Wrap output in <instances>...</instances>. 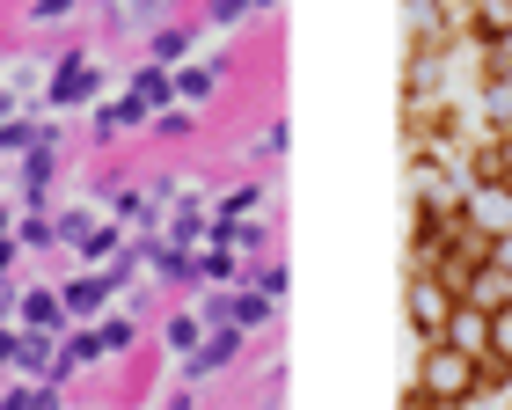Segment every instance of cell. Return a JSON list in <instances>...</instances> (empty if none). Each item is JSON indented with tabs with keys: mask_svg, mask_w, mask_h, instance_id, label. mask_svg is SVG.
<instances>
[{
	"mask_svg": "<svg viewBox=\"0 0 512 410\" xmlns=\"http://www.w3.org/2000/svg\"><path fill=\"white\" fill-rule=\"evenodd\" d=\"M425 403H454V410H469L476 403V359L469 352H454V345H425L417 352V381H410Z\"/></svg>",
	"mask_w": 512,
	"mask_h": 410,
	"instance_id": "1",
	"label": "cell"
},
{
	"mask_svg": "<svg viewBox=\"0 0 512 410\" xmlns=\"http://www.w3.org/2000/svg\"><path fill=\"white\" fill-rule=\"evenodd\" d=\"M403 315H410L417 345H439V330H447V315H454V286H447V279H432V271H410V286H403Z\"/></svg>",
	"mask_w": 512,
	"mask_h": 410,
	"instance_id": "2",
	"label": "cell"
},
{
	"mask_svg": "<svg viewBox=\"0 0 512 410\" xmlns=\"http://www.w3.org/2000/svg\"><path fill=\"white\" fill-rule=\"evenodd\" d=\"M439 345H454V352H469V359H491V315L469 308V301H454L447 330H439Z\"/></svg>",
	"mask_w": 512,
	"mask_h": 410,
	"instance_id": "3",
	"label": "cell"
},
{
	"mask_svg": "<svg viewBox=\"0 0 512 410\" xmlns=\"http://www.w3.org/2000/svg\"><path fill=\"white\" fill-rule=\"evenodd\" d=\"M15 315H22V330H37V337H66V330H74V315H66V301L52 286H30L15 301Z\"/></svg>",
	"mask_w": 512,
	"mask_h": 410,
	"instance_id": "4",
	"label": "cell"
},
{
	"mask_svg": "<svg viewBox=\"0 0 512 410\" xmlns=\"http://www.w3.org/2000/svg\"><path fill=\"white\" fill-rule=\"evenodd\" d=\"M461 30H469V44H476V52H498V44L512 37V0H469Z\"/></svg>",
	"mask_w": 512,
	"mask_h": 410,
	"instance_id": "5",
	"label": "cell"
},
{
	"mask_svg": "<svg viewBox=\"0 0 512 410\" xmlns=\"http://www.w3.org/2000/svg\"><path fill=\"white\" fill-rule=\"evenodd\" d=\"M242 359V330H227V323H213L205 330V345L191 352V367H183V381H205V374H227Z\"/></svg>",
	"mask_w": 512,
	"mask_h": 410,
	"instance_id": "6",
	"label": "cell"
},
{
	"mask_svg": "<svg viewBox=\"0 0 512 410\" xmlns=\"http://www.w3.org/2000/svg\"><path fill=\"white\" fill-rule=\"evenodd\" d=\"M96 81H103V74H96V59H88V52H66L44 96H52V103H88V96H96Z\"/></svg>",
	"mask_w": 512,
	"mask_h": 410,
	"instance_id": "7",
	"label": "cell"
},
{
	"mask_svg": "<svg viewBox=\"0 0 512 410\" xmlns=\"http://www.w3.org/2000/svg\"><path fill=\"white\" fill-rule=\"evenodd\" d=\"M59 301H66V315H74V323H96V315L110 308L103 271H81V279H66V286H59Z\"/></svg>",
	"mask_w": 512,
	"mask_h": 410,
	"instance_id": "8",
	"label": "cell"
},
{
	"mask_svg": "<svg viewBox=\"0 0 512 410\" xmlns=\"http://www.w3.org/2000/svg\"><path fill=\"white\" fill-rule=\"evenodd\" d=\"M59 176V132H44V140L30 147V162H22V198L44 205V184Z\"/></svg>",
	"mask_w": 512,
	"mask_h": 410,
	"instance_id": "9",
	"label": "cell"
},
{
	"mask_svg": "<svg viewBox=\"0 0 512 410\" xmlns=\"http://www.w3.org/2000/svg\"><path fill=\"white\" fill-rule=\"evenodd\" d=\"M461 301L483 308V315H498V308L512 301V279H505V271H491V264H476L469 279H461Z\"/></svg>",
	"mask_w": 512,
	"mask_h": 410,
	"instance_id": "10",
	"label": "cell"
},
{
	"mask_svg": "<svg viewBox=\"0 0 512 410\" xmlns=\"http://www.w3.org/2000/svg\"><path fill=\"white\" fill-rule=\"evenodd\" d=\"M271 308H278V301H264L256 286H227V330H242V337H249V330H264V323H271Z\"/></svg>",
	"mask_w": 512,
	"mask_h": 410,
	"instance_id": "11",
	"label": "cell"
},
{
	"mask_svg": "<svg viewBox=\"0 0 512 410\" xmlns=\"http://www.w3.org/2000/svg\"><path fill=\"white\" fill-rule=\"evenodd\" d=\"M483 132H512V74H483Z\"/></svg>",
	"mask_w": 512,
	"mask_h": 410,
	"instance_id": "12",
	"label": "cell"
},
{
	"mask_svg": "<svg viewBox=\"0 0 512 410\" xmlns=\"http://www.w3.org/2000/svg\"><path fill=\"white\" fill-rule=\"evenodd\" d=\"M132 125H147V103H139L132 88H125V96H110V103L96 110V140H110V132H132Z\"/></svg>",
	"mask_w": 512,
	"mask_h": 410,
	"instance_id": "13",
	"label": "cell"
},
{
	"mask_svg": "<svg viewBox=\"0 0 512 410\" xmlns=\"http://www.w3.org/2000/svg\"><path fill=\"white\" fill-rule=\"evenodd\" d=\"M88 337H96V352L110 359V352H132V345H139V323H132V315H110V308H103L96 323H88Z\"/></svg>",
	"mask_w": 512,
	"mask_h": 410,
	"instance_id": "14",
	"label": "cell"
},
{
	"mask_svg": "<svg viewBox=\"0 0 512 410\" xmlns=\"http://www.w3.org/2000/svg\"><path fill=\"white\" fill-rule=\"evenodd\" d=\"M242 257H235V249H227V242H205L198 249V279H213V286H242Z\"/></svg>",
	"mask_w": 512,
	"mask_h": 410,
	"instance_id": "15",
	"label": "cell"
},
{
	"mask_svg": "<svg viewBox=\"0 0 512 410\" xmlns=\"http://www.w3.org/2000/svg\"><path fill=\"white\" fill-rule=\"evenodd\" d=\"M183 52H191V30H176V22L147 30V66H183Z\"/></svg>",
	"mask_w": 512,
	"mask_h": 410,
	"instance_id": "16",
	"label": "cell"
},
{
	"mask_svg": "<svg viewBox=\"0 0 512 410\" xmlns=\"http://www.w3.org/2000/svg\"><path fill=\"white\" fill-rule=\"evenodd\" d=\"M132 96L147 103V118H154V110H169V103H176V81H169V66H139V74H132Z\"/></svg>",
	"mask_w": 512,
	"mask_h": 410,
	"instance_id": "17",
	"label": "cell"
},
{
	"mask_svg": "<svg viewBox=\"0 0 512 410\" xmlns=\"http://www.w3.org/2000/svg\"><path fill=\"white\" fill-rule=\"evenodd\" d=\"M176 103H213L220 96V66H176Z\"/></svg>",
	"mask_w": 512,
	"mask_h": 410,
	"instance_id": "18",
	"label": "cell"
},
{
	"mask_svg": "<svg viewBox=\"0 0 512 410\" xmlns=\"http://www.w3.org/2000/svg\"><path fill=\"white\" fill-rule=\"evenodd\" d=\"M213 227H220V242L235 249V257H256V249L271 242V235H264V227H256V220H213Z\"/></svg>",
	"mask_w": 512,
	"mask_h": 410,
	"instance_id": "19",
	"label": "cell"
},
{
	"mask_svg": "<svg viewBox=\"0 0 512 410\" xmlns=\"http://www.w3.org/2000/svg\"><path fill=\"white\" fill-rule=\"evenodd\" d=\"M256 205H264V184H235V191H220V205H213V220H249Z\"/></svg>",
	"mask_w": 512,
	"mask_h": 410,
	"instance_id": "20",
	"label": "cell"
},
{
	"mask_svg": "<svg viewBox=\"0 0 512 410\" xmlns=\"http://www.w3.org/2000/svg\"><path fill=\"white\" fill-rule=\"evenodd\" d=\"M205 330H213V323H205V315H191V308L169 315V345H176V352H198V345H205Z\"/></svg>",
	"mask_w": 512,
	"mask_h": 410,
	"instance_id": "21",
	"label": "cell"
},
{
	"mask_svg": "<svg viewBox=\"0 0 512 410\" xmlns=\"http://www.w3.org/2000/svg\"><path fill=\"white\" fill-rule=\"evenodd\" d=\"M88 235H96V213H88V205H74V213L52 220V242H74V249H81Z\"/></svg>",
	"mask_w": 512,
	"mask_h": 410,
	"instance_id": "22",
	"label": "cell"
},
{
	"mask_svg": "<svg viewBox=\"0 0 512 410\" xmlns=\"http://www.w3.org/2000/svg\"><path fill=\"white\" fill-rule=\"evenodd\" d=\"M154 132H161V140H191L198 118H191V110H154Z\"/></svg>",
	"mask_w": 512,
	"mask_h": 410,
	"instance_id": "23",
	"label": "cell"
},
{
	"mask_svg": "<svg viewBox=\"0 0 512 410\" xmlns=\"http://www.w3.org/2000/svg\"><path fill=\"white\" fill-rule=\"evenodd\" d=\"M37 140H44V132H37V125H15V118H8V125H0V154H30Z\"/></svg>",
	"mask_w": 512,
	"mask_h": 410,
	"instance_id": "24",
	"label": "cell"
},
{
	"mask_svg": "<svg viewBox=\"0 0 512 410\" xmlns=\"http://www.w3.org/2000/svg\"><path fill=\"white\" fill-rule=\"evenodd\" d=\"M491 359H505V367H512V301L491 315Z\"/></svg>",
	"mask_w": 512,
	"mask_h": 410,
	"instance_id": "25",
	"label": "cell"
},
{
	"mask_svg": "<svg viewBox=\"0 0 512 410\" xmlns=\"http://www.w3.org/2000/svg\"><path fill=\"white\" fill-rule=\"evenodd\" d=\"M483 264H491V271H505V279H512V227H498V235L483 242Z\"/></svg>",
	"mask_w": 512,
	"mask_h": 410,
	"instance_id": "26",
	"label": "cell"
},
{
	"mask_svg": "<svg viewBox=\"0 0 512 410\" xmlns=\"http://www.w3.org/2000/svg\"><path fill=\"white\" fill-rule=\"evenodd\" d=\"M286 147H293V125H264L256 132V154H264V162H278Z\"/></svg>",
	"mask_w": 512,
	"mask_h": 410,
	"instance_id": "27",
	"label": "cell"
},
{
	"mask_svg": "<svg viewBox=\"0 0 512 410\" xmlns=\"http://www.w3.org/2000/svg\"><path fill=\"white\" fill-rule=\"evenodd\" d=\"M22 249H52V220H44V213L22 220Z\"/></svg>",
	"mask_w": 512,
	"mask_h": 410,
	"instance_id": "28",
	"label": "cell"
},
{
	"mask_svg": "<svg viewBox=\"0 0 512 410\" xmlns=\"http://www.w3.org/2000/svg\"><path fill=\"white\" fill-rule=\"evenodd\" d=\"M256 8H249V0H213V8H205V22H249Z\"/></svg>",
	"mask_w": 512,
	"mask_h": 410,
	"instance_id": "29",
	"label": "cell"
},
{
	"mask_svg": "<svg viewBox=\"0 0 512 410\" xmlns=\"http://www.w3.org/2000/svg\"><path fill=\"white\" fill-rule=\"evenodd\" d=\"M59 15H74V0H30V22H59Z\"/></svg>",
	"mask_w": 512,
	"mask_h": 410,
	"instance_id": "30",
	"label": "cell"
},
{
	"mask_svg": "<svg viewBox=\"0 0 512 410\" xmlns=\"http://www.w3.org/2000/svg\"><path fill=\"white\" fill-rule=\"evenodd\" d=\"M110 213H118V220H147V198H139V191H118V205H110Z\"/></svg>",
	"mask_w": 512,
	"mask_h": 410,
	"instance_id": "31",
	"label": "cell"
},
{
	"mask_svg": "<svg viewBox=\"0 0 512 410\" xmlns=\"http://www.w3.org/2000/svg\"><path fill=\"white\" fill-rule=\"evenodd\" d=\"M161 410H198V381H183V389H176L169 403H161Z\"/></svg>",
	"mask_w": 512,
	"mask_h": 410,
	"instance_id": "32",
	"label": "cell"
},
{
	"mask_svg": "<svg viewBox=\"0 0 512 410\" xmlns=\"http://www.w3.org/2000/svg\"><path fill=\"white\" fill-rule=\"evenodd\" d=\"M505 191H512V132H505Z\"/></svg>",
	"mask_w": 512,
	"mask_h": 410,
	"instance_id": "33",
	"label": "cell"
},
{
	"mask_svg": "<svg viewBox=\"0 0 512 410\" xmlns=\"http://www.w3.org/2000/svg\"><path fill=\"white\" fill-rule=\"evenodd\" d=\"M8 227H15V213H8V205H0V235H8Z\"/></svg>",
	"mask_w": 512,
	"mask_h": 410,
	"instance_id": "34",
	"label": "cell"
},
{
	"mask_svg": "<svg viewBox=\"0 0 512 410\" xmlns=\"http://www.w3.org/2000/svg\"><path fill=\"white\" fill-rule=\"evenodd\" d=\"M8 103H15V96H8V88H0V110H8Z\"/></svg>",
	"mask_w": 512,
	"mask_h": 410,
	"instance_id": "35",
	"label": "cell"
}]
</instances>
